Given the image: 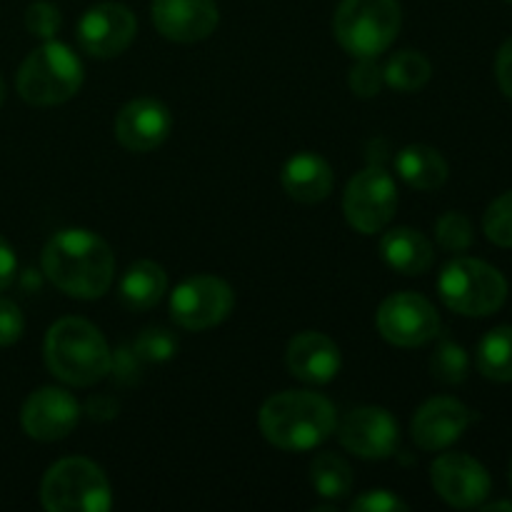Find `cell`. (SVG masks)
Returning a JSON list of instances; mask_svg holds the SVG:
<instances>
[{
    "label": "cell",
    "mask_w": 512,
    "mask_h": 512,
    "mask_svg": "<svg viewBox=\"0 0 512 512\" xmlns=\"http://www.w3.org/2000/svg\"><path fill=\"white\" fill-rule=\"evenodd\" d=\"M485 512H495V510H510L512 512V503L510 500H498V503H483L480 505Z\"/></svg>",
    "instance_id": "38"
},
{
    "label": "cell",
    "mask_w": 512,
    "mask_h": 512,
    "mask_svg": "<svg viewBox=\"0 0 512 512\" xmlns=\"http://www.w3.org/2000/svg\"><path fill=\"white\" fill-rule=\"evenodd\" d=\"M15 273H18V258H15V250L13 245L0 235V293L13 283Z\"/></svg>",
    "instance_id": "36"
},
{
    "label": "cell",
    "mask_w": 512,
    "mask_h": 512,
    "mask_svg": "<svg viewBox=\"0 0 512 512\" xmlns=\"http://www.w3.org/2000/svg\"><path fill=\"white\" fill-rule=\"evenodd\" d=\"M3 100H5V83L3 78H0V105H3Z\"/></svg>",
    "instance_id": "39"
},
{
    "label": "cell",
    "mask_w": 512,
    "mask_h": 512,
    "mask_svg": "<svg viewBox=\"0 0 512 512\" xmlns=\"http://www.w3.org/2000/svg\"><path fill=\"white\" fill-rule=\"evenodd\" d=\"M350 510L353 512H405L408 510V503L400 500L398 495L390 493V490H368L360 498H355L350 503Z\"/></svg>",
    "instance_id": "32"
},
{
    "label": "cell",
    "mask_w": 512,
    "mask_h": 512,
    "mask_svg": "<svg viewBox=\"0 0 512 512\" xmlns=\"http://www.w3.org/2000/svg\"><path fill=\"white\" fill-rule=\"evenodd\" d=\"M395 170L415 190H438L448 180V163L440 150L423 143L400 150L395 158Z\"/></svg>",
    "instance_id": "21"
},
{
    "label": "cell",
    "mask_w": 512,
    "mask_h": 512,
    "mask_svg": "<svg viewBox=\"0 0 512 512\" xmlns=\"http://www.w3.org/2000/svg\"><path fill=\"white\" fill-rule=\"evenodd\" d=\"M60 10L55 8L48 0H38V3H30L28 10H25V28H28L30 35L40 40H53L55 33L60 30Z\"/></svg>",
    "instance_id": "30"
},
{
    "label": "cell",
    "mask_w": 512,
    "mask_h": 512,
    "mask_svg": "<svg viewBox=\"0 0 512 512\" xmlns=\"http://www.w3.org/2000/svg\"><path fill=\"white\" fill-rule=\"evenodd\" d=\"M288 368L303 383L325 385L340 373V348L328 335L305 330L288 345Z\"/></svg>",
    "instance_id": "18"
},
{
    "label": "cell",
    "mask_w": 512,
    "mask_h": 512,
    "mask_svg": "<svg viewBox=\"0 0 512 512\" xmlns=\"http://www.w3.org/2000/svg\"><path fill=\"white\" fill-rule=\"evenodd\" d=\"M398 0H343L335 10L333 33L353 58H378L398 38Z\"/></svg>",
    "instance_id": "5"
},
{
    "label": "cell",
    "mask_w": 512,
    "mask_h": 512,
    "mask_svg": "<svg viewBox=\"0 0 512 512\" xmlns=\"http://www.w3.org/2000/svg\"><path fill=\"white\" fill-rule=\"evenodd\" d=\"M233 305L235 293L225 280L215 275H193L170 295V318L183 330L200 333L223 323Z\"/></svg>",
    "instance_id": "8"
},
{
    "label": "cell",
    "mask_w": 512,
    "mask_h": 512,
    "mask_svg": "<svg viewBox=\"0 0 512 512\" xmlns=\"http://www.w3.org/2000/svg\"><path fill=\"white\" fill-rule=\"evenodd\" d=\"M43 273L65 295L98 300L115 278V255L100 235L83 228L58 230L43 248Z\"/></svg>",
    "instance_id": "1"
},
{
    "label": "cell",
    "mask_w": 512,
    "mask_h": 512,
    "mask_svg": "<svg viewBox=\"0 0 512 512\" xmlns=\"http://www.w3.org/2000/svg\"><path fill=\"white\" fill-rule=\"evenodd\" d=\"M80 403L63 388H40L25 400L20 423L33 440L40 443H55L63 440L78 428Z\"/></svg>",
    "instance_id": "14"
},
{
    "label": "cell",
    "mask_w": 512,
    "mask_h": 512,
    "mask_svg": "<svg viewBox=\"0 0 512 512\" xmlns=\"http://www.w3.org/2000/svg\"><path fill=\"white\" fill-rule=\"evenodd\" d=\"M505 3H512V0H505Z\"/></svg>",
    "instance_id": "41"
},
{
    "label": "cell",
    "mask_w": 512,
    "mask_h": 512,
    "mask_svg": "<svg viewBox=\"0 0 512 512\" xmlns=\"http://www.w3.org/2000/svg\"><path fill=\"white\" fill-rule=\"evenodd\" d=\"M430 480L435 493L458 510L480 508L493 488L485 465L465 453L440 455L430 468Z\"/></svg>",
    "instance_id": "11"
},
{
    "label": "cell",
    "mask_w": 512,
    "mask_h": 512,
    "mask_svg": "<svg viewBox=\"0 0 512 512\" xmlns=\"http://www.w3.org/2000/svg\"><path fill=\"white\" fill-rule=\"evenodd\" d=\"M343 210L350 228L375 235L393 220L398 210V188L383 168H365L350 178L343 195Z\"/></svg>",
    "instance_id": "9"
},
{
    "label": "cell",
    "mask_w": 512,
    "mask_h": 512,
    "mask_svg": "<svg viewBox=\"0 0 512 512\" xmlns=\"http://www.w3.org/2000/svg\"><path fill=\"white\" fill-rule=\"evenodd\" d=\"M168 290V275L153 260H138L120 280V300L130 310H150Z\"/></svg>",
    "instance_id": "22"
},
{
    "label": "cell",
    "mask_w": 512,
    "mask_h": 512,
    "mask_svg": "<svg viewBox=\"0 0 512 512\" xmlns=\"http://www.w3.org/2000/svg\"><path fill=\"white\" fill-rule=\"evenodd\" d=\"M483 230L490 243L500 248H512V190L490 203L483 215Z\"/></svg>",
    "instance_id": "28"
},
{
    "label": "cell",
    "mask_w": 512,
    "mask_h": 512,
    "mask_svg": "<svg viewBox=\"0 0 512 512\" xmlns=\"http://www.w3.org/2000/svg\"><path fill=\"white\" fill-rule=\"evenodd\" d=\"M438 293L453 313L485 318L503 308L508 298V280L485 260L455 258L440 273Z\"/></svg>",
    "instance_id": "6"
},
{
    "label": "cell",
    "mask_w": 512,
    "mask_h": 512,
    "mask_svg": "<svg viewBox=\"0 0 512 512\" xmlns=\"http://www.w3.org/2000/svg\"><path fill=\"white\" fill-rule=\"evenodd\" d=\"M138 33V20L120 3H98L78 23V43L93 58H115Z\"/></svg>",
    "instance_id": "12"
},
{
    "label": "cell",
    "mask_w": 512,
    "mask_h": 512,
    "mask_svg": "<svg viewBox=\"0 0 512 512\" xmlns=\"http://www.w3.org/2000/svg\"><path fill=\"white\" fill-rule=\"evenodd\" d=\"M83 85V63L58 40H45L23 60L18 70V93L25 103L48 108L73 98Z\"/></svg>",
    "instance_id": "4"
},
{
    "label": "cell",
    "mask_w": 512,
    "mask_h": 512,
    "mask_svg": "<svg viewBox=\"0 0 512 512\" xmlns=\"http://www.w3.org/2000/svg\"><path fill=\"white\" fill-rule=\"evenodd\" d=\"M220 23L215 0H155L153 25L175 43H198L210 38Z\"/></svg>",
    "instance_id": "16"
},
{
    "label": "cell",
    "mask_w": 512,
    "mask_h": 512,
    "mask_svg": "<svg viewBox=\"0 0 512 512\" xmlns=\"http://www.w3.org/2000/svg\"><path fill=\"white\" fill-rule=\"evenodd\" d=\"M380 255L393 270L403 275L428 273L435 260L430 240L415 228H393L380 240Z\"/></svg>",
    "instance_id": "20"
},
{
    "label": "cell",
    "mask_w": 512,
    "mask_h": 512,
    "mask_svg": "<svg viewBox=\"0 0 512 512\" xmlns=\"http://www.w3.org/2000/svg\"><path fill=\"white\" fill-rule=\"evenodd\" d=\"M118 400L110 398V395H95V398L88 400V408L85 413L90 415L93 420H110L118 415Z\"/></svg>",
    "instance_id": "37"
},
{
    "label": "cell",
    "mask_w": 512,
    "mask_h": 512,
    "mask_svg": "<svg viewBox=\"0 0 512 512\" xmlns=\"http://www.w3.org/2000/svg\"><path fill=\"white\" fill-rule=\"evenodd\" d=\"M110 353L103 333L83 318H63L45 335V363L63 383L88 388L110 373Z\"/></svg>",
    "instance_id": "3"
},
{
    "label": "cell",
    "mask_w": 512,
    "mask_h": 512,
    "mask_svg": "<svg viewBox=\"0 0 512 512\" xmlns=\"http://www.w3.org/2000/svg\"><path fill=\"white\" fill-rule=\"evenodd\" d=\"M40 500L50 512H105L113 505V490L93 460L63 458L45 473Z\"/></svg>",
    "instance_id": "7"
},
{
    "label": "cell",
    "mask_w": 512,
    "mask_h": 512,
    "mask_svg": "<svg viewBox=\"0 0 512 512\" xmlns=\"http://www.w3.org/2000/svg\"><path fill=\"white\" fill-rule=\"evenodd\" d=\"M468 368V353H465L463 345L453 343V340H443L433 353V358H430V373H433L435 380L445 385L463 383L468 378Z\"/></svg>",
    "instance_id": "26"
},
{
    "label": "cell",
    "mask_w": 512,
    "mask_h": 512,
    "mask_svg": "<svg viewBox=\"0 0 512 512\" xmlns=\"http://www.w3.org/2000/svg\"><path fill=\"white\" fill-rule=\"evenodd\" d=\"M435 238H438L440 248L448 253H465L473 245V223L465 213L450 210V213L440 215L435 223Z\"/></svg>",
    "instance_id": "27"
},
{
    "label": "cell",
    "mask_w": 512,
    "mask_h": 512,
    "mask_svg": "<svg viewBox=\"0 0 512 512\" xmlns=\"http://www.w3.org/2000/svg\"><path fill=\"white\" fill-rule=\"evenodd\" d=\"M473 423L468 405L455 398H433L420 405L410 423V435L423 450H445L460 440V435Z\"/></svg>",
    "instance_id": "17"
},
{
    "label": "cell",
    "mask_w": 512,
    "mask_h": 512,
    "mask_svg": "<svg viewBox=\"0 0 512 512\" xmlns=\"http://www.w3.org/2000/svg\"><path fill=\"white\" fill-rule=\"evenodd\" d=\"M283 188L293 200L305 205L320 203L330 195L335 183L333 168L328 160L318 153H298L285 163L283 168Z\"/></svg>",
    "instance_id": "19"
},
{
    "label": "cell",
    "mask_w": 512,
    "mask_h": 512,
    "mask_svg": "<svg viewBox=\"0 0 512 512\" xmlns=\"http://www.w3.org/2000/svg\"><path fill=\"white\" fill-rule=\"evenodd\" d=\"M23 330L25 318L18 305L8 298H0V345L8 348V345L18 343L23 338Z\"/></svg>",
    "instance_id": "33"
},
{
    "label": "cell",
    "mask_w": 512,
    "mask_h": 512,
    "mask_svg": "<svg viewBox=\"0 0 512 512\" xmlns=\"http://www.w3.org/2000/svg\"><path fill=\"white\" fill-rule=\"evenodd\" d=\"M478 370L495 383H512V325H500L480 340Z\"/></svg>",
    "instance_id": "23"
},
{
    "label": "cell",
    "mask_w": 512,
    "mask_h": 512,
    "mask_svg": "<svg viewBox=\"0 0 512 512\" xmlns=\"http://www.w3.org/2000/svg\"><path fill=\"white\" fill-rule=\"evenodd\" d=\"M510 488H512V463H510Z\"/></svg>",
    "instance_id": "40"
},
{
    "label": "cell",
    "mask_w": 512,
    "mask_h": 512,
    "mask_svg": "<svg viewBox=\"0 0 512 512\" xmlns=\"http://www.w3.org/2000/svg\"><path fill=\"white\" fill-rule=\"evenodd\" d=\"M378 330L390 345L420 348L438 338L440 315L428 298L418 293H395L378 310Z\"/></svg>",
    "instance_id": "10"
},
{
    "label": "cell",
    "mask_w": 512,
    "mask_h": 512,
    "mask_svg": "<svg viewBox=\"0 0 512 512\" xmlns=\"http://www.w3.org/2000/svg\"><path fill=\"white\" fill-rule=\"evenodd\" d=\"M140 363H143V360L135 355L133 348H120L118 353L110 358V373H113V378L118 380L120 385H133L135 380H138Z\"/></svg>",
    "instance_id": "34"
},
{
    "label": "cell",
    "mask_w": 512,
    "mask_h": 512,
    "mask_svg": "<svg viewBox=\"0 0 512 512\" xmlns=\"http://www.w3.org/2000/svg\"><path fill=\"white\" fill-rule=\"evenodd\" d=\"M430 75H433V65L418 50H400L383 68L385 83L400 93H415V90L425 88Z\"/></svg>",
    "instance_id": "25"
},
{
    "label": "cell",
    "mask_w": 512,
    "mask_h": 512,
    "mask_svg": "<svg viewBox=\"0 0 512 512\" xmlns=\"http://www.w3.org/2000/svg\"><path fill=\"white\" fill-rule=\"evenodd\" d=\"M173 128V115L160 100L135 98L115 118V138L130 153L160 148Z\"/></svg>",
    "instance_id": "15"
},
{
    "label": "cell",
    "mask_w": 512,
    "mask_h": 512,
    "mask_svg": "<svg viewBox=\"0 0 512 512\" xmlns=\"http://www.w3.org/2000/svg\"><path fill=\"white\" fill-rule=\"evenodd\" d=\"M133 350L143 363H165L178 353V338L165 328H145L135 338Z\"/></svg>",
    "instance_id": "29"
},
{
    "label": "cell",
    "mask_w": 512,
    "mask_h": 512,
    "mask_svg": "<svg viewBox=\"0 0 512 512\" xmlns=\"http://www.w3.org/2000/svg\"><path fill=\"white\" fill-rule=\"evenodd\" d=\"M338 435L343 448L363 460L390 458L400 445L398 420L385 408H375V405L345 415Z\"/></svg>",
    "instance_id": "13"
},
{
    "label": "cell",
    "mask_w": 512,
    "mask_h": 512,
    "mask_svg": "<svg viewBox=\"0 0 512 512\" xmlns=\"http://www.w3.org/2000/svg\"><path fill=\"white\" fill-rule=\"evenodd\" d=\"M310 483L325 500H343L353 490V470L340 455L323 453L310 465Z\"/></svg>",
    "instance_id": "24"
},
{
    "label": "cell",
    "mask_w": 512,
    "mask_h": 512,
    "mask_svg": "<svg viewBox=\"0 0 512 512\" xmlns=\"http://www.w3.org/2000/svg\"><path fill=\"white\" fill-rule=\"evenodd\" d=\"M258 420L265 440L288 453L318 448L338 425L333 403L310 390H285L273 395L260 408Z\"/></svg>",
    "instance_id": "2"
},
{
    "label": "cell",
    "mask_w": 512,
    "mask_h": 512,
    "mask_svg": "<svg viewBox=\"0 0 512 512\" xmlns=\"http://www.w3.org/2000/svg\"><path fill=\"white\" fill-rule=\"evenodd\" d=\"M495 78H498V85L505 93V98L512 100V38L500 45L498 60H495Z\"/></svg>",
    "instance_id": "35"
},
{
    "label": "cell",
    "mask_w": 512,
    "mask_h": 512,
    "mask_svg": "<svg viewBox=\"0 0 512 512\" xmlns=\"http://www.w3.org/2000/svg\"><path fill=\"white\" fill-rule=\"evenodd\" d=\"M348 83L355 95H360V98H373V95L380 93V88L385 83L383 68L375 63V58H358V63L350 68Z\"/></svg>",
    "instance_id": "31"
}]
</instances>
